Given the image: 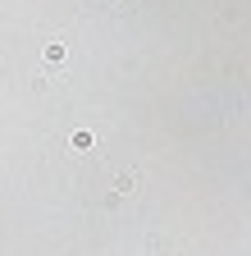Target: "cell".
Here are the masks:
<instances>
[{
    "label": "cell",
    "mask_w": 251,
    "mask_h": 256,
    "mask_svg": "<svg viewBox=\"0 0 251 256\" xmlns=\"http://www.w3.org/2000/svg\"><path fill=\"white\" fill-rule=\"evenodd\" d=\"M41 60L59 69V64H64V42H46V46H41Z\"/></svg>",
    "instance_id": "1"
}]
</instances>
